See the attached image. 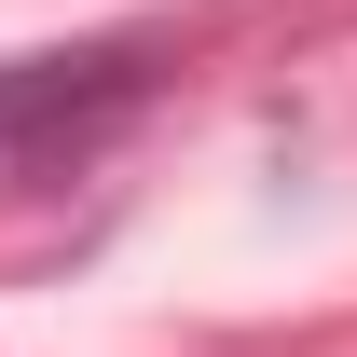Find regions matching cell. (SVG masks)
Instances as JSON below:
<instances>
[{
    "label": "cell",
    "mask_w": 357,
    "mask_h": 357,
    "mask_svg": "<svg viewBox=\"0 0 357 357\" xmlns=\"http://www.w3.org/2000/svg\"><path fill=\"white\" fill-rule=\"evenodd\" d=\"M165 83V42H83V55H28V69H0V165H69L96 137L151 110Z\"/></svg>",
    "instance_id": "obj_1"
}]
</instances>
